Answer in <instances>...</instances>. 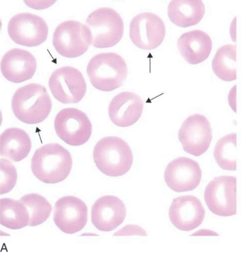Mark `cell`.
<instances>
[{
  "mask_svg": "<svg viewBox=\"0 0 241 258\" xmlns=\"http://www.w3.org/2000/svg\"><path fill=\"white\" fill-rule=\"evenodd\" d=\"M20 201L28 209L30 215L29 226L40 225L49 218L52 207L44 197L38 194H29L22 197Z\"/></svg>",
  "mask_w": 241,
  "mask_h": 258,
  "instance_id": "25",
  "label": "cell"
},
{
  "mask_svg": "<svg viewBox=\"0 0 241 258\" xmlns=\"http://www.w3.org/2000/svg\"><path fill=\"white\" fill-rule=\"evenodd\" d=\"M31 140L21 128H7L1 134L0 155L14 162L22 161L30 153Z\"/></svg>",
  "mask_w": 241,
  "mask_h": 258,
  "instance_id": "21",
  "label": "cell"
},
{
  "mask_svg": "<svg viewBox=\"0 0 241 258\" xmlns=\"http://www.w3.org/2000/svg\"><path fill=\"white\" fill-rule=\"evenodd\" d=\"M8 32L16 44L25 47H36L46 40L49 26L39 16L29 13H18L9 20Z\"/></svg>",
  "mask_w": 241,
  "mask_h": 258,
  "instance_id": "8",
  "label": "cell"
},
{
  "mask_svg": "<svg viewBox=\"0 0 241 258\" xmlns=\"http://www.w3.org/2000/svg\"><path fill=\"white\" fill-rule=\"evenodd\" d=\"M178 139L186 153L200 157L208 150L212 141L210 122L202 114L190 115L181 124Z\"/></svg>",
  "mask_w": 241,
  "mask_h": 258,
  "instance_id": "11",
  "label": "cell"
},
{
  "mask_svg": "<svg viewBox=\"0 0 241 258\" xmlns=\"http://www.w3.org/2000/svg\"><path fill=\"white\" fill-rule=\"evenodd\" d=\"M95 166L102 173L118 177L130 170L133 155L128 144L121 138L107 137L99 140L93 151Z\"/></svg>",
  "mask_w": 241,
  "mask_h": 258,
  "instance_id": "3",
  "label": "cell"
},
{
  "mask_svg": "<svg viewBox=\"0 0 241 258\" xmlns=\"http://www.w3.org/2000/svg\"><path fill=\"white\" fill-rule=\"evenodd\" d=\"M30 215L21 201L10 198L1 199V225L11 230H19L29 225Z\"/></svg>",
  "mask_w": 241,
  "mask_h": 258,
  "instance_id": "22",
  "label": "cell"
},
{
  "mask_svg": "<svg viewBox=\"0 0 241 258\" xmlns=\"http://www.w3.org/2000/svg\"><path fill=\"white\" fill-rule=\"evenodd\" d=\"M49 85L53 96L63 104H76L82 100L86 92V83L79 70L63 67L55 70Z\"/></svg>",
  "mask_w": 241,
  "mask_h": 258,
  "instance_id": "10",
  "label": "cell"
},
{
  "mask_svg": "<svg viewBox=\"0 0 241 258\" xmlns=\"http://www.w3.org/2000/svg\"><path fill=\"white\" fill-rule=\"evenodd\" d=\"M54 128L59 139L71 146H80L90 139L92 125L87 115L77 108L59 111L54 120Z\"/></svg>",
  "mask_w": 241,
  "mask_h": 258,
  "instance_id": "7",
  "label": "cell"
},
{
  "mask_svg": "<svg viewBox=\"0 0 241 258\" xmlns=\"http://www.w3.org/2000/svg\"><path fill=\"white\" fill-rule=\"evenodd\" d=\"M236 140L237 136L235 133L227 135L218 140L214 149V158L218 166L224 170H236Z\"/></svg>",
  "mask_w": 241,
  "mask_h": 258,
  "instance_id": "24",
  "label": "cell"
},
{
  "mask_svg": "<svg viewBox=\"0 0 241 258\" xmlns=\"http://www.w3.org/2000/svg\"><path fill=\"white\" fill-rule=\"evenodd\" d=\"M91 35L87 26L76 20L58 25L53 35V45L59 55L66 58L83 55L89 48Z\"/></svg>",
  "mask_w": 241,
  "mask_h": 258,
  "instance_id": "6",
  "label": "cell"
},
{
  "mask_svg": "<svg viewBox=\"0 0 241 258\" xmlns=\"http://www.w3.org/2000/svg\"><path fill=\"white\" fill-rule=\"evenodd\" d=\"M214 73L226 82L236 79V46L226 44L218 49L212 61Z\"/></svg>",
  "mask_w": 241,
  "mask_h": 258,
  "instance_id": "23",
  "label": "cell"
},
{
  "mask_svg": "<svg viewBox=\"0 0 241 258\" xmlns=\"http://www.w3.org/2000/svg\"><path fill=\"white\" fill-rule=\"evenodd\" d=\"M202 172L199 163L187 157H179L166 167L164 178L170 189L177 193L191 191L201 182Z\"/></svg>",
  "mask_w": 241,
  "mask_h": 258,
  "instance_id": "14",
  "label": "cell"
},
{
  "mask_svg": "<svg viewBox=\"0 0 241 258\" xmlns=\"http://www.w3.org/2000/svg\"><path fill=\"white\" fill-rule=\"evenodd\" d=\"M165 23L159 16L152 13H140L132 19L129 26V37L138 48L152 50L158 47L165 39Z\"/></svg>",
  "mask_w": 241,
  "mask_h": 258,
  "instance_id": "12",
  "label": "cell"
},
{
  "mask_svg": "<svg viewBox=\"0 0 241 258\" xmlns=\"http://www.w3.org/2000/svg\"><path fill=\"white\" fill-rule=\"evenodd\" d=\"M86 74L97 90L111 92L121 87L128 70L124 58L113 52L97 54L88 63Z\"/></svg>",
  "mask_w": 241,
  "mask_h": 258,
  "instance_id": "4",
  "label": "cell"
},
{
  "mask_svg": "<svg viewBox=\"0 0 241 258\" xmlns=\"http://www.w3.org/2000/svg\"><path fill=\"white\" fill-rule=\"evenodd\" d=\"M126 213V206L121 199L113 196H105L93 205L91 221L98 230L111 232L122 225Z\"/></svg>",
  "mask_w": 241,
  "mask_h": 258,
  "instance_id": "16",
  "label": "cell"
},
{
  "mask_svg": "<svg viewBox=\"0 0 241 258\" xmlns=\"http://www.w3.org/2000/svg\"><path fill=\"white\" fill-rule=\"evenodd\" d=\"M177 46L184 60L188 64L195 65L209 57L213 42L208 33L196 29L183 33L177 40Z\"/></svg>",
  "mask_w": 241,
  "mask_h": 258,
  "instance_id": "19",
  "label": "cell"
},
{
  "mask_svg": "<svg viewBox=\"0 0 241 258\" xmlns=\"http://www.w3.org/2000/svg\"><path fill=\"white\" fill-rule=\"evenodd\" d=\"M204 200L213 214L220 217L236 214V178L220 176L209 183L204 192Z\"/></svg>",
  "mask_w": 241,
  "mask_h": 258,
  "instance_id": "9",
  "label": "cell"
},
{
  "mask_svg": "<svg viewBox=\"0 0 241 258\" xmlns=\"http://www.w3.org/2000/svg\"><path fill=\"white\" fill-rule=\"evenodd\" d=\"M206 8L201 0H172L168 7L170 21L180 28H188L200 23Z\"/></svg>",
  "mask_w": 241,
  "mask_h": 258,
  "instance_id": "20",
  "label": "cell"
},
{
  "mask_svg": "<svg viewBox=\"0 0 241 258\" xmlns=\"http://www.w3.org/2000/svg\"><path fill=\"white\" fill-rule=\"evenodd\" d=\"M88 208L85 202L74 196L63 197L56 203L54 221L59 230L67 234H74L85 227Z\"/></svg>",
  "mask_w": 241,
  "mask_h": 258,
  "instance_id": "13",
  "label": "cell"
},
{
  "mask_svg": "<svg viewBox=\"0 0 241 258\" xmlns=\"http://www.w3.org/2000/svg\"><path fill=\"white\" fill-rule=\"evenodd\" d=\"M37 63L30 52L14 48L6 52L1 60V72L7 80L21 83L33 78Z\"/></svg>",
  "mask_w": 241,
  "mask_h": 258,
  "instance_id": "17",
  "label": "cell"
},
{
  "mask_svg": "<svg viewBox=\"0 0 241 258\" xmlns=\"http://www.w3.org/2000/svg\"><path fill=\"white\" fill-rule=\"evenodd\" d=\"M72 167V158L69 151L57 143L41 146L31 158L33 175L45 184H57L65 180Z\"/></svg>",
  "mask_w": 241,
  "mask_h": 258,
  "instance_id": "1",
  "label": "cell"
},
{
  "mask_svg": "<svg viewBox=\"0 0 241 258\" xmlns=\"http://www.w3.org/2000/svg\"><path fill=\"white\" fill-rule=\"evenodd\" d=\"M144 103L135 93L123 92L113 97L109 105V118L115 125L127 127L138 121Z\"/></svg>",
  "mask_w": 241,
  "mask_h": 258,
  "instance_id": "18",
  "label": "cell"
},
{
  "mask_svg": "<svg viewBox=\"0 0 241 258\" xmlns=\"http://www.w3.org/2000/svg\"><path fill=\"white\" fill-rule=\"evenodd\" d=\"M91 35V44L97 48L116 46L124 35V21L112 8H101L91 13L86 20Z\"/></svg>",
  "mask_w": 241,
  "mask_h": 258,
  "instance_id": "5",
  "label": "cell"
},
{
  "mask_svg": "<svg viewBox=\"0 0 241 258\" xmlns=\"http://www.w3.org/2000/svg\"><path fill=\"white\" fill-rule=\"evenodd\" d=\"M140 235L147 236V232L144 229L137 225H128L114 234V236H127V235Z\"/></svg>",
  "mask_w": 241,
  "mask_h": 258,
  "instance_id": "27",
  "label": "cell"
},
{
  "mask_svg": "<svg viewBox=\"0 0 241 258\" xmlns=\"http://www.w3.org/2000/svg\"><path fill=\"white\" fill-rule=\"evenodd\" d=\"M1 189L0 194L4 195L9 193L15 186L17 182V171L14 165L9 160L1 158Z\"/></svg>",
  "mask_w": 241,
  "mask_h": 258,
  "instance_id": "26",
  "label": "cell"
},
{
  "mask_svg": "<svg viewBox=\"0 0 241 258\" xmlns=\"http://www.w3.org/2000/svg\"><path fill=\"white\" fill-rule=\"evenodd\" d=\"M168 215L175 227L184 232H189L202 225L206 211L197 197L183 196L173 200Z\"/></svg>",
  "mask_w": 241,
  "mask_h": 258,
  "instance_id": "15",
  "label": "cell"
},
{
  "mask_svg": "<svg viewBox=\"0 0 241 258\" xmlns=\"http://www.w3.org/2000/svg\"><path fill=\"white\" fill-rule=\"evenodd\" d=\"M11 106L16 117L23 123H42L52 108V99L44 86L31 83L18 88L14 94Z\"/></svg>",
  "mask_w": 241,
  "mask_h": 258,
  "instance_id": "2",
  "label": "cell"
}]
</instances>
